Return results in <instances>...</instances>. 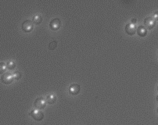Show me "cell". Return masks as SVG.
<instances>
[{
    "mask_svg": "<svg viewBox=\"0 0 158 125\" xmlns=\"http://www.w3.org/2000/svg\"><path fill=\"white\" fill-rule=\"evenodd\" d=\"M22 29L25 32H30L33 29V23L30 20H25V21L22 23Z\"/></svg>",
    "mask_w": 158,
    "mask_h": 125,
    "instance_id": "cell-4",
    "label": "cell"
},
{
    "mask_svg": "<svg viewBox=\"0 0 158 125\" xmlns=\"http://www.w3.org/2000/svg\"><path fill=\"white\" fill-rule=\"evenodd\" d=\"M137 27L136 26L135 24H132V23H128L127 24L125 25V31L127 34L130 35H133L136 32Z\"/></svg>",
    "mask_w": 158,
    "mask_h": 125,
    "instance_id": "cell-7",
    "label": "cell"
},
{
    "mask_svg": "<svg viewBox=\"0 0 158 125\" xmlns=\"http://www.w3.org/2000/svg\"><path fill=\"white\" fill-rule=\"evenodd\" d=\"M157 102H158V95H157Z\"/></svg>",
    "mask_w": 158,
    "mask_h": 125,
    "instance_id": "cell-18",
    "label": "cell"
},
{
    "mask_svg": "<svg viewBox=\"0 0 158 125\" xmlns=\"http://www.w3.org/2000/svg\"><path fill=\"white\" fill-rule=\"evenodd\" d=\"M57 41H55V40H53V41H52L50 43H49V47L50 49H54L56 47H57Z\"/></svg>",
    "mask_w": 158,
    "mask_h": 125,
    "instance_id": "cell-14",
    "label": "cell"
},
{
    "mask_svg": "<svg viewBox=\"0 0 158 125\" xmlns=\"http://www.w3.org/2000/svg\"><path fill=\"white\" fill-rule=\"evenodd\" d=\"M157 113H158V107H157Z\"/></svg>",
    "mask_w": 158,
    "mask_h": 125,
    "instance_id": "cell-19",
    "label": "cell"
},
{
    "mask_svg": "<svg viewBox=\"0 0 158 125\" xmlns=\"http://www.w3.org/2000/svg\"><path fill=\"white\" fill-rule=\"evenodd\" d=\"M60 25H61V20L59 18H57V17L51 20V21L49 23V27L53 31L59 29L60 27Z\"/></svg>",
    "mask_w": 158,
    "mask_h": 125,
    "instance_id": "cell-6",
    "label": "cell"
},
{
    "mask_svg": "<svg viewBox=\"0 0 158 125\" xmlns=\"http://www.w3.org/2000/svg\"><path fill=\"white\" fill-rule=\"evenodd\" d=\"M156 24V20L153 18V16H146L144 19L145 27H147L149 29H152L154 27Z\"/></svg>",
    "mask_w": 158,
    "mask_h": 125,
    "instance_id": "cell-5",
    "label": "cell"
},
{
    "mask_svg": "<svg viewBox=\"0 0 158 125\" xmlns=\"http://www.w3.org/2000/svg\"><path fill=\"white\" fill-rule=\"evenodd\" d=\"M32 20L35 24H40L42 20V16L39 14H35L32 16Z\"/></svg>",
    "mask_w": 158,
    "mask_h": 125,
    "instance_id": "cell-11",
    "label": "cell"
},
{
    "mask_svg": "<svg viewBox=\"0 0 158 125\" xmlns=\"http://www.w3.org/2000/svg\"><path fill=\"white\" fill-rule=\"evenodd\" d=\"M29 114L37 121H41L44 118V113L40 109H33L29 113Z\"/></svg>",
    "mask_w": 158,
    "mask_h": 125,
    "instance_id": "cell-1",
    "label": "cell"
},
{
    "mask_svg": "<svg viewBox=\"0 0 158 125\" xmlns=\"http://www.w3.org/2000/svg\"><path fill=\"white\" fill-rule=\"evenodd\" d=\"M0 68H1V74H3V72L5 71V68H6V64H5L4 62H1V65H0Z\"/></svg>",
    "mask_w": 158,
    "mask_h": 125,
    "instance_id": "cell-15",
    "label": "cell"
},
{
    "mask_svg": "<svg viewBox=\"0 0 158 125\" xmlns=\"http://www.w3.org/2000/svg\"><path fill=\"white\" fill-rule=\"evenodd\" d=\"M136 22V18H132V19H131V23H132V24H135Z\"/></svg>",
    "mask_w": 158,
    "mask_h": 125,
    "instance_id": "cell-17",
    "label": "cell"
},
{
    "mask_svg": "<svg viewBox=\"0 0 158 125\" xmlns=\"http://www.w3.org/2000/svg\"><path fill=\"white\" fill-rule=\"evenodd\" d=\"M157 90H158V86H157Z\"/></svg>",
    "mask_w": 158,
    "mask_h": 125,
    "instance_id": "cell-20",
    "label": "cell"
},
{
    "mask_svg": "<svg viewBox=\"0 0 158 125\" xmlns=\"http://www.w3.org/2000/svg\"><path fill=\"white\" fill-rule=\"evenodd\" d=\"M13 76H14V78L15 80H19L21 77V73L20 71H15L13 73Z\"/></svg>",
    "mask_w": 158,
    "mask_h": 125,
    "instance_id": "cell-13",
    "label": "cell"
},
{
    "mask_svg": "<svg viewBox=\"0 0 158 125\" xmlns=\"http://www.w3.org/2000/svg\"><path fill=\"white\" fill-rule=\"evenodd\" d=\"M1 79H2V82L5 84H11L13 81H14V76H13V73H10V72H5L4 73L2 74V77H1Z\"/></svg>",
    "mask_w": 158,
    "mask_h": 125,
    "instance_id": "cell-2",
    "label": "cell"
},
{
    "mask_svg": "<svg viewBox=\"0 0 158 125\" xmlns=\"http://www.w3.org/2000/svg\"><path fill=\"white\" fill-rule=\"evenodd\" d=\"M46 101L42 97H38L35 99L34 103V106L37 109H42L46 107Z\"/></svg>",
    "mask_w": 158,
    "mask_h": 125,
    "instance_id": "cell-3",
    "label": "cell"
},
{
    "mask_svg": "<svg viewBox=\"0 0 158 125\" xmlns=\"http://www.w3.org/2000/svg\"><path fill=\"white\" fill-rule=\"evenodd\" d=\"M16 67V62L13 61V60H9L8 62H6V68L9 70H13Z\"/></svg>",
    "mask_w": 158,
    "mask_h": 125,
    "instance_id": "cell-12",
    "label": "cell"
},
{
    "mask_svg": "<svg viewBox=\"0 0 158 125\" xmlns=\"http://www.w3.org/2000/svg\"><path fill=\"white\" fill-rule=\"evenodd\" d=\"M56 96H55L53 94H48L46 95V103L49 105H52L56 102Z\"/></svg>",
    "mask_w": 158,
    "mask_h": 125,
    "instance_id": "cell-10",
    "label": "cell"
},
{
    "mask_svg": "<svg viewBox=\"0 0 158 125\" xmlns=\"http://www.w3.org/2000/svg\"><path fill=\"white\" fill-rule=\"evenodd\" d=\"M137 33L139 36L141 37H144V36L146 35L147 34V30H146V27L143 26V25H139V27H137L136 30Z\"/></svg>",
    "mask_w": 158,
    "mask_h": 125,
    "instance_id": "cell-9",
    "label": "cell"
},
{
    "mask_svg": "<svg viewBox=\"0 0 158 125\" xmlns=\"http://www.w3.org/2000/svg\"><path fill=\"white\" fill-rule=\"evenodd\" d=\"M80 89H81V88H80L79 84H72L69 87V92L71 93V95H76L80 92Z\"/></svg>",
    "mask_w": 158,
    "mask_h": 125,
    "instance_id": "cell-8",
    "label": "cell"
},
{
    "mask_svg": "<svg viewBox=\"0 0 158 125\" xmlns=\"http://www.w3.org/2000/svg\"><path fill=\"white\" fill-rule=\"evenodd\" d=\"M152 16H153V18L155 20H158V11H155L153 14V15H152Z\"/></svg>",
    "mask_w": 158,
    "mask_h": 125,
    "instance_id": "cell-16",
    "label": "cell"
}]
</instances>
